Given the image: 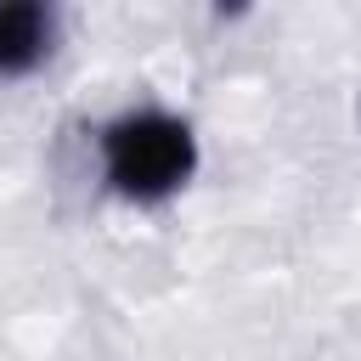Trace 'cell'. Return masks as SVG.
<instances>
[{"label": "cell", "mask_w": 361, "mask_h": 361, "mask_svg": "<svg viewBox=\"0 0 361 361\" xmlns=\"http://www.w3.org/2000/svg\"><path fill=\"white\" fill-rule=\"evenodd\" d=\"M102 164H107V180L124 197H164L192 175L197 147H192V130L180 118L130 113L102 135Z\"/></svg>", "instance_id": "1"}, {"label": "cell", "mask_w": 361, "mask_h": 361, "mask_svg": "<svg viewBox=\"0 0 361 361\" xmlns=\"http://www.w3.org/2000/svg\"><path fill=\"white\" fill-rule=\"evenodd\" d=\"M45 39H51L45 6H0V73L34 68L45 56Z\"/></svg>", "instance_id": "2"}]
</instances>
